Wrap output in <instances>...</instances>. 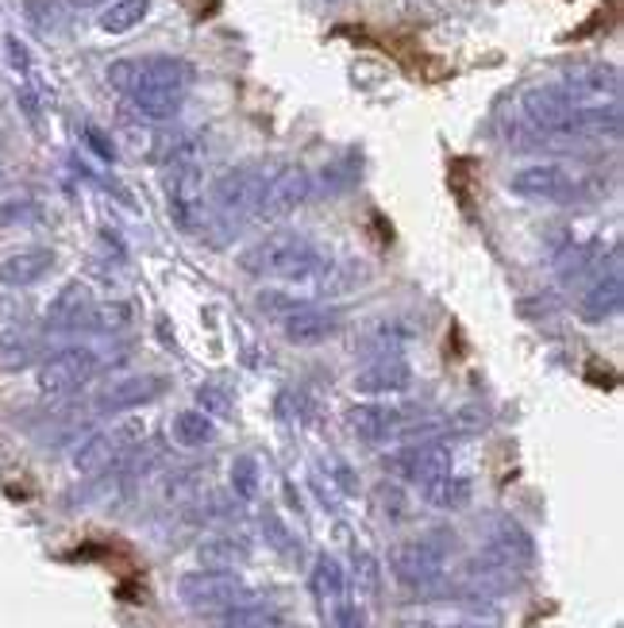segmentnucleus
I'll return each mask as SVG.
<instances>
[{"label":"nucleus","mask_w":624,"mask_h":628,"mask_svg":"<svg viewBox=\"0 0 624 628\" xmlns=\"http://www.w3.org/2000/svg\"><path fill=\"white\" fill-rule=\"evenodd\" d=\"M140 440H143V424L140 421H120V424H112V429L89 436L85 444L74 451V466L81 474L112 471V466H120L127 455H132Z\"/></svg>","instance_id":"obj_6"},{"label":"nucleus","mask_w":624,"mask_h":628,"mask_svg":"<svg viewBox=\"0 0 624 628\" xmlns=\"http://www.w3.org/2000/svg\"><path fill=\"white\" fill-rule=\"evenodd\" d=\"M28 20L35 23L39 31H51L59 23V8L51 0H28Z\"/></svg>","instance_id":"obj_30"},{"label":"nucleus","mask_w":624,"mask_h":628,"mask_svg":"<svg viewBox=\"0 0 624 628\" xmlns=\"http://www.w3.org/2000/svg\"><path fill=\"white\" fill-rule=\"evenodd\" d=\"M258 482H263V474H258V463L250 455H239L232 463V490L235 497H243V502H250V497H258Z\"/></svg>","instance_id":"obj_28"},{"label":"nucleus","mask_w":624,"mask_h":628,"mask_svg":"<svg viewBox=\"0 0 624 628\" xmlns=\"http://www.w3.org/2000/svg\"><path fill=\"white\" fill-rule=\"evenodd\" d=\"M221 621H224V628H294L289 625V617H282L278 609H270V606H258V601H247V606H239V609H228Z\"/></svg>","instance_id":"obj_27"},{"label":"nucleus","mask_w":624,"mask_h":628,"mask_svg":"<svg viewBox=\"0 0 624 628\" xmlns=\"http://www.w3.org/2000/svg\"><path fill=\"white\" fill-rule=\"evenodd\" d=\"M386 471L397 474L401 482H409V486L424 490L428 482L443 478V474L451 471V451L436 444V440H417V444L409 447L390 451V455H386Z\"/></svg>","instance_id":"obj_8"},{"label":"nucleus","mask_w":624,"mask_h":628,"mask_svg":"<svg viewBox=\"0 0 624 628\" xmlns=\"http://www.w3.org/2000/svg\"><path fill=\"white\" fill-rule=\"evenodd\" d=\"M96 374H101V356L93 348H62L43 359V367L35 370V382L47 398H70V393L85 390Z\"/></svg>","instance_id":"obj_5"},{"label":"nucleus","mask_w":624,"mask_h":628,"mask_svg":"<svg viewBox=\"0 0 624 628\" xmlns=\"http://www.w3.org/2000/svg\"><path fill=\"white\" fill-rule=\"evenodd\" d=\"M355 567H359L362 590H367V594H375V590H378V563L370 559L367 552H359V555H355Z\"/></svg>","instance_id":"obj_34"},{"label":"nucleus","mask_w":624,"mask_h":628,"mask_svg":"<svg viewBox=\"0 0 624 628\" xmlns=\"http://www.w3.org/2000/svg\"><path fill=\"white\" fill-rule=\"evenodd\" d=\"M197 401H201V409H205L208 416L213 413H228V398H224L216 385H201L197 390Z\"/></svg>","instance_id":"obj_33"},{"label":"nucleus","mask_w":624,"mask_h":628,"mask_svg":"<svg viewBox=\"0 0 624 628\" xmlns=\"http://www.w3.org/2000/svg\"><path fill=\"white\" fill-rule=\"evenodd\" d=\"M93 294L81 281H67L51 305H47V328L51 332H78V328H93Z\"/></svg>","instance_id":"obj_17"},{"label":"nucleus","mask_w":624,"mask_h":628,"mask_svg":"<svg viewBox=\"0 0 624 628\" xmlns=\"http://www.w3.org/2000/svg\"><path fill=\"white\" fill-rule=\"evenodd\" d=\"M109 85L132 96L135 112L147 120H174L193 85V66L174 54L120 59L109 66Z\"/></svg>","instance_id":"obj_1"},{"label":"nucleus","mask_w":624,"mask_h":628,"mask_svg":"<svg viewBox=\"0 0 624 628\" xmlns=\"http://www.w3.org/2000/svg\"><path fill=\"white\" fill-rule=\"evenodd\" d=\"M559 135L563 140H621V104H574Z\"/></svg>","instance_id":"obj_15"},{"label":"nucleus","mask_w":624,"mask_h":628,"mask_svg":"<svg viewBox=\"0 0 624 628\" xmlns=\"http://www.w3.org/2000/svg\"><path fill=\"white\" fill-rule=\"evenodd\" d=\"M170 440H174L177 447H205L216 440V421L205 413V409H185V413H177L174 421H170Z\"/></svg>","instance_id":"obj_22"},{"label":"nucleus","mask_w":624,"mask_h":628,"mask_svg":"<svg viewBox=\"0 0 624 628\" xmlns=\"http://www.w3.org/2000/svg\"><path fill=\"white\" fill-rule=\"evenodd\" d=\"M521 109L524 116H529V124L536 127V132L544 135H559V127L566 124V116H571L574 101L563 93V85H532L529 93L521 96Z\"/></svg>","instance_id":"obj_16"},{"label":"nucleus","mask_w":624,"mask_h":628,"mask_svg":"<svg viewBox=\"0 0 624 628\" xmlns=\"http://www.w3.org/2000/svg\"><path fill=\"white\" fill-rule=\"evenodd\" d=\"M239 267L270 281H309L331 270V262L305 231H274L239 255Z\"/></svg>","instance_id":"obj_2"},{"label":"nucleus","mask_w":624,"mask_h":628,"mask_svg":"<svg viewBox=\"0 0 624 628\" xmlns=\"http://www.w3.org/2000/svg\"><path fill=\"white\" fill-rule=\"evenodd\" d=\"M624 305V274H621V247H613L610 255V270L597 274L594 286L586 289V294L579 297V317L586 320V325H605V320H613L621 312Z\"/></svg>","instance_id":"obj_11"},{"label":"nucleus","mask_w":624,"mask_h":628,"mask_svg":"<svg viewBox=\"0 0 624 628\" xmlns=\"http://www.w3.org/2000/svg\"><path fill=\"white\" fill-rule=\"evenodd\" d=\"M390 570L409 590H432L443 583V570H448V547L436 536L405 539L390 552Z\"/></svg>","instance_id":"obj_4"},{"label":"nucleus","mask_w":624,"mask_h":628,"mask_svg":"<svg viewBox=\"0 0 624 628\" xmlns=\"http://www.w3.org/2000/svg\"><path fill=\"white\" fill-rule=\"evenodd\" d=\"M331 4H336V0H331Z\"/></svg>","instance_id":"obj_38"},{"label":"nucleus","mask_w":624,"mask_h":628,"mask_svg":"<svg viewBox=\"0 0 624 628\" xmlns=\"http://www.w3.org/2000/svg\"><path fill=\"white\" fill-rule=\"evenodd\" d=\"M85 140H89V147H93L101 158H109V163H112V158H116V147H112V143L104 140V135L96 132V127H85Z\"/></svg>","instance_id":"obj_35"},{"label":"nucleus","mask_w":624,"mask_h":628,"mask_svg":"<svg viewBox=\"0 0 624 628\" xmlns=\"http://www.w3.org/2000/svg\"><path fill=\"white\" fill-rule=\"evenodd\" d=\"M263 533H266V539H270L274 547H278V552H294V536H289V528L282 525L278 517H263Z\"/></svg>","instance_id":"obj_32"},{"label":"nucleus","mask_w":624,"mask_h":628,"mask_svg":"<svg viewBox=\"0 0 624 628\" xmlns=\"http://www.w3.org/2000/svg\"><path fill=\"white\" fill-rule=\"evenodd\" d=\"M177 598H182L185 609L193 614H205V617H224L228 609H239L247 601H255V590L243 583L235 570H190L182 575L177 583Z\"/></svg>","instance_id":"obj_3"},{"label":"nucleus","mask_w":624,"mask_h":628,"mask_svg":"<svg viewBox=\"0 0 624 628\" xmlns=\"http://www.w3.org/2000/svg\"><path fill=\"white\" fill-rule=\"evenodd\" d=\"M563 93L574 104H610L621 96V70L617 66H582L563 78Z\"/></svg>","instance_id":"obj_18"},{"label":"nucleus","mask_w":624,"mask_h":628,"mask_svg":"<svg viewBox=\"0 0 624 628\" xmlns=\"http://www.w3.org/2000/svg\"><path fill=\"white\" fill-rule=\"evenodd\" d=\"M313 594H316V601H320V609H328V606H336L339 598H347V575H344V567H339V559L320 555V559L313 563Z\"/></svg>","instance_id":"obj_24"},{"label":"nucleus","mask_w":624,"mask_h":628,"mask_svg":"<svg viewBox=\"0 0 624 628\" xmlns=\"http://www.w3.org/2000/svg\"><path fill=\"white\" fill-rule=\"evenodd\" d=\"M51 267H54V251H47V247H23V251H12L0 262V286L28 289L35 281H43Z\"/></svg>","instance_id":"obj_20"},{"label":"nucleus","mask_w":624,"mask_h":628,"mask_svg":"<svg viewBox=\"0 0 624 628\" xmlns=\"http://www.w3.org/2000/svg\"><path fill=\"white\" fill-rule=\"evenodd\" d=\"M324 621L331 628H362V609L351 598H339L336 606L324 609Z\"/></svg>","instance_id":"obj_29"},{"label":"nucleus","mask_w":624,"mask_h":628,"mask_svg":"<svg viewBox=\"0 0 624 628\" xmlns=\"http://www.w3.org/2000/svg\"><path fill=\"white\" fill-rule=\"evenodd\" d=\"M470 494H474L470 478H459L451 471L424 486V502L436 505V509H463V505H470Z\"/></svg>","instance_id":"obj_25"},{"label":"nucleus","mask_w":624,"mask_h":628,"mask_svg":"<svg viewBox=\"0 0 624 628\" xmlns=\"http://www.w3.org/2000/svg\"><path fill=\"white\" fill-rule=\"evenodd\" d=\"M4 59H8V66H12L16 74H28V70H31V54H28V47H23L16 35H8V39H4Z\"/></svg>","instance_id":"obj_31"},{"label":"nucleus","mask_w":624,"mask_h":628,"mask_svg":"<svg viewBox=\"0 0 624 628\" xmlns=\"http://www.w3.org/2000/svg\"><path fill=\"white\" fill-rule=\"evenodd\" d=\"M266 166L258 163H243V166H232L224 171L221 178L213 182V205L221 208L224 216H255V205L263 197V185H266Z\"/></svg>","instance_id":"obj_7"},{"label":"nucleus","mask_w":624,"mask_h":628,"mask_svg":"<svg viewBox=\"0 0 624 628\" xmlns=\"http://www.w3.org/2000/svg\"><path fill=\"white\" fill-rule=\"evenodd\" d=\"M162 393H166V378H162V374H132V378H120V382H112L109 390L96 393L93 409L101 416L132 413V409L158 401Z\"/></svg>","instance_id":"obj_12"},{"label":"nucleus","mask_w":624,"mask_h":628,"mask_svg":"<svg viewBox=\"0 0 624 628\" xmlns=\"http://www.w3.org/2000/svg\"><path fill=\"white\" fill-rule=\"evenodd\" d=\"M309 197H313V174L301 171V166H286V171L266 178L263 197L255 205V220H286Z\"/></svg>","instance_id":"obj_9"},{"label":"nucleus","mask_w":624,"mask_h":628,"mask_svg":"<svg viewBox=\"0 0 624 628\" xmlns=\"http://www.w3.org/2000/svg\"><path fill=\"white\" fill-rule=\"evenodd\" d=\"M490 559L513 570L516 563L536 559V544H532V536L524 533L516 521H501V525L493 528V536H490Z\"/></svg>","instance_id":"obj_21"},{"label":"nucleus","mask_w":624,"mask_h":628,"mask_svg":"<svg viewBox=\"0 0 624 628\" xmlns=\"http://www.w3.org/2000/svg\"><path fill=\"white\" fill-rule=\"evenodd\" d=\"M247 559H250L247 536L224 533V536H208L205 544H201V563L213 570H235V563H247Z\"/></svg>","instance_id":"obj_23"},{"label":"nucleus","mask_w":624,"mask_h":628,"mask_svg":"<svg viewBox=\"0 0 624 628\" xmlns=\"http://www.w3.org/2000/svg\"><path fill=\"white\" fill-rule=\"evenodd\" d=\"M509 193L524 200H544V205H563V200L579 197V182L555 163H536L524 166L509 178Z\"/></svg>","instance_id":"obj_10"},{"label":"nucleus","mask_w":624,"mask_h":628,"mask_svg":"<svg viewBox=\"0 0 624 628\" xmlns=\"http://www.w3.org/2000/svg\"><path fill=\"white\" fill-rule=\"evenodd\" d=\"M355 393L362 398H390V393H405L412 385V367L397 356H378L370 367L355 374Z\"/></svg>","instance_id":"obj_19"},{"label":"nucleus","mask_w":624,"mask_h":628,"mask_svg":"<svg viewBox=\"0 0 624 628\" xmlns=\"http://www.w3.org/2000/svg\"><path fill=\"white\" fill-rule=\"evenodd\" d=\"M147 12H151V0H112L96 23H101V31H109V35H124V31L140 28V23L147 20Z\"/></svg>","instance_id":"obj_26"},{"label":"nucleus","mask_w":624,"mask_h":628,"mask_svg":"<svg viewBox=\"0 0 624 628\" xmlns=\"http://www.w3.org/2000/svg\"><path fill=\"white\" fill-rule=\"evenodd\" d=\"M448 628H493V625H482V621H456V625H448Z\"/></svg>","instance_id":"obj_36"},{"label":"nucleus","mask_w":624,"mask_h":628,"mask_svg":"<svg viewBox=\"0 0 624 628\" xmlns=\"http://www.w3.org/2000/svg\"><path fill=\"white\" fill-rule=\"evenodd\" d=\"M344 328V312L339 309H320V305L301 301L294 312L282 317V336L297 348H316V343L331 340Z\"/></svg>","instance_id":"obj_13"},{"label":"nucleus","mask_w":624,"mask_h":628,"mask_svg":"<svg viewBox=\"0 0 624 628\" xmlns=\"http://www.w3.org/2000/svg\"><path fill=\"white\" fill-rule=\"evenodd\" d=\"M74 4H104V0H74Z\"/></svg>","instance_id":"obj_37"},{"label":"nucleus","mask_w":624,"mask_h":628,"mask_svg":"<svg viewBox=\"0 0 624 628\" xmlns=\"http://www.w3.org/2000/svg\"><path fill=\"white\" fill-rule=\"evenodd\" d=\"M347 429L367 444H386V440L401 436L409 421H405V409L386 405V401H367V405L347 409Z\"/></svg>","instance_id":"obj_14"}]
</instances>
